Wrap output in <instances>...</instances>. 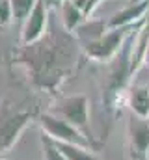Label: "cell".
Listing matches in <instances>:
<instances>
[{
    "instance_id": "1",
    "label": "cell",
    "mask_w": 149,
    "mask_h": 160,
    "mask_svg": "<svg viewBox=\"0 0 149 160\" xmlns=\"http://www.w3.org/2000/svg\"><path fill=\"white\" fill-rule=\"evenodd\" d=\"M80 43L64 26L49 24L47 34L32 45H19L11 54V63L23 67L30 86L50 97H56L62 86L78 69Z\"/></svg>"
},
{
    "instance_id": "2",
    "label": "cell",
    "mask_w": 149,
    "mask_h": 160,
    "mask_svg": "<svg viewBox=\"0 0 149 160\" xmlns=\"http://www.w3.org/2000/svg\"><path fill=\"white\" fill-rule=\"evenodd\" d=\"M144 24L136 26L129 34V38L121 45L119 52L106 63L108 71L105 75L101 89H103V108H105V112L110 114L112 118H116L121 112V102L127 97V89H129L131 82H134V75H132V48H134V43H136V36H138V32H140V28Z\"/></svg>"
},
{
    "instance_id": "3",
    "label": "cell",
    "mask_w": 149,
    "mask_h": 160,
    "mask_svg": "<svg viewBox=\"0 0 149 160\" xmlns=\"http://www.w3.org/2000/svg\"><path fill=\"white\" fill-rule=\"evenodd\" d=\"M49 112L54 114L60 119L67 121L69 125H73L74 128L80 130L93 143V147L99 151L101 143L93 138L91 128H90V99H88V95L78 93V95H69V97H58L54 106Z\"/></svg>"
},
{
    "instance_id": "4",
    "label": "cell",
    "mask_w": 149,
    "mask_h": 160,
    "mask_svg": "<svg viewBox=\"0 0 149 160\" xmlns=\"http://www.w3.org/2000/svg\"><path fill=\"white\" fill-rule=\"evenodd\" d=\"M39 114L36 110L13 108V106H8V102H4L0 106V158H2V155H6L13 149V145L19 142L21 134L26 130V127Z\"/></svg>"
},
{
    "instance_id": "5",
    "label": "cell",
    "mask_w": 149,
    "mask_h": 160,
    "mask_svg": "<svg viewBox=\"0 0 149 160\" xmlns=\"http://www.w3.org/2000/svg\"><path fill=\"white\" fill-rule=\"evenodd\" d=\"M146 22V21H144ZM140 22V24H144ZM140 24H134V26H127V28H108L99 39L91 41V43H86L82 45V54L86 60L90 62H95V63H108L112 58L119 52L121 45L125 43V39L129 38V34L140 26Z\"/></svg>"
},
{
    "instance_id": "6",
    "label": "cell",
    "mask_w": 149,
    "mask_h": 160,
    "mask_svg": "<svg viewBox=\"0 0 149 160\" xmlns=\"http://www.w3.org/2000/svg\"><path fill=\"white\" fill-rule=\"evenodd\" d=\"M37 119H39V127H41V130H43V134H45L47 138H50L52 142L69 143V145H78V147H88V149L97 151V149L93 147V143H91L80 130H76L73 125H69L67 121L56 118L54 114L43 112V114L37 116Z\"/></svg>"
},
{
    "instance_id": "7",
    "label": "cell",
    "mask_w": 149,
    "mask_h": 160,
    "mask_svg": "<svg viewBox=\"0 0 149 160\" xmlns=\"http://www.w3.org/2000/svg\"><path fill=\"white\" fill-rule=\"evenodd\" d=\"M127 155L129 160H149V118L134 114L127 121Z\"/></svg>"
},
{
    "instance_id": "8",
    "label": "cell",
    "mask_w": 149,
    "mask_h": 160,
    "mask_svg": "<svg viewBox=\"0 0 149 160\" xmlns=\"http://www.w3.org/2000/svg\"><path fill=\"white\" fill-rule=\"evenodd\" d=\"M49 13L50 9L47 8L45 0H37L34 9L26 17L24 24L21 26V45H32L39 41L49 30Z\"/></svg>"
},
{
    "instance_id": "9",
    "label": "cell",
    "mask_w": 149,
    "mask_h": 160,
    "mask_svg": "<svg viewBox=\"0 0 149 160\" xmlns=\"http://www.w3.org/2000/svg\"><path fill=\"white\" fill-rule=\"evenodd\" d=\"M149 13V0H140V2H131L127 8L119 9L117 13H114L110 19L106 21L108 28H127V26H134L144 22Z\"/></svg>"
},
{
    "instance_id": "10",
    "label": "cell",
    "mask_w": 149,
    "mask_h": 160,
    "mask_svg": "<svg viewBox=\"0 0 149 160\" xmlns=\"http://www.w3.org/2000/svg\"><path fill=\"white\" fill-rule=\"evenodd\" d=\"M125 101H127V104L131 108V114H134L138 118H149V86L147 84L131 82Z\"/></svg>"
},
{
    "instance_id": "11",
    "label": "cell",
    "mask_w": 149,
    "mask_h": 160,
    "mask_svg": "<svg viewBox=\"0 0 149 160\" xmlns=\"http://www.w3.org/2000/svg\"><path fill=\"white\" fill-rule=\"evenodd\" d=\"M60 15H62V26L65 32L74 34V30L86 21V17L82 15V11L74 6L73 0H64V4L60 6Z\"/></svg>"
},
{
    "instance_id": "12",
    "label": "cell",
    "mask_w": 149,
    "mask_h": 160,
    "mask_svg": "<svg viewBox=\"0 0 149 160\" xmlns=\"http://www.w3.org/2000/svg\"><path fill=\"white\" fill-rule=\"evenodd\" d=\"M56 147L60 149V153L67 160H101L97 151L88 149V147H78V145H69V143H60L54 142Z\"/></svg>"
},
{
    "instance_id": "13",
    "label": "cell",
    "mask_w": 149,
    "mask_h": 160,
    "mask_svg": "<svg viewBox=\"0 0 149 160\" xmlns=\"http://www.w3.org/2000/svg\"><path fill=\"white\" fill-rule=\"evenodd\" d=\"M37 0H9V6H11V15H13V21L23 26L26 17L30 15V11L34 9Z\"/></svg>"
},
{
    "instance_id": "14",
    "label": "cell",
    "mask_w": 149,
    "mask_h": 160,
    "mask_svg": "<svg viewBox=\"0 0 149 160\" xmlns=\"http://www.w3.org/2000/svg\"><path fill=\"white\" fill-rule=\"evenodd\" d=\"M41 149H43V160H67L60 153V149L56 147V143L50 138H47L45 134L41 136Z\"/></svg>"
},
{
    "instance_id": "15",
    "label": "cell",
    "mask_w": 149,
    "mask_h": 160,
    "mask_svg": "<svg viewBox=\"0 0 149 160\" xmlns=\"http://www.w3.org/2000/svg\"><path fill=\"white\" fill-rule=\"evenodd\" d=\"M74 2V6L82 11V15L86 17V21L91 17V13L99 8V4L103 2V0H73Z\"/></svg>"
},
{
    "instance_id": "16",
    "label": "cell",
    "mask_w": 149,
    "mask_h": 160,
    "mask_svg": "<svg viewBox=\"0 0 149 160\" xmlns=\"http://www.w3.org/2000/svg\"><path fill=\"white\" fill-rule=\"evenodd\" d=\"M11 22H13V15H11L9 0H0V28H6Z\"/></svg>"
},
{
    "instance_id": "17",
    "label": "cell",
    "mask_w": 149,
    "mask_h": 160,
    "mask_svg": "<svg viewBox=\"0 0 149 160\" xmlns=\"http://www.w3.org/2000/svg\"><path fill=\"white\" fill-rule=\"evenodd\" d=\"M49 9H60V6L64 4V0H45Z\"/></svg>"
},
{
    "instance_id": "18",
    "label": "cell",
    "mask_w": 149,
    "mask_h": 160,
    "mask_svg": "<svg viewBox=\"0 0 149 160\" xmlns=\"http://www.w3.org/2000/svg\"><path fill=\"white\" fill-rule=\"evenodd\" d=\"M146 63L149 65V41H147V48H146Z\"/></svg>"
},
{
    "instance_id": "19",
    "label": "cell",
    "mask_w": 149,
    "mask_h": 160,
    "mask_svg": "<svg viewBox=\"0 0 149 160\" xmlns=\"http://www.w3.org/2000/svg\"><path fill=\"white\" fill-rule=\"evenodd\" d=\"M131 2H140V0H131Z\"/></svg>"
},
{
    "instance_id": "20",
    "label": "cell",
    "mask_w": 149,
    "mask_h": 160,
    "mask_svg": "<svg viewBox=\"0 0 149 160\" xmlns=\"http://www.w3.org/2000/svg\"><path fill=\"white\" fill-rule=\"evenodd\" d=\"M147 26H149V17H147Z\"/></svg>"
}]
</instances>
